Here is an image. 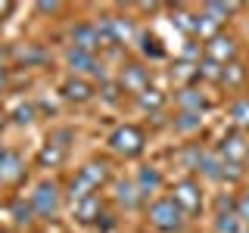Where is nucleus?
<instances>
[{
	"label": "nucleus",
	"instance_id": "nucleus-1",
	"mask_svg": "<svg viewBox=\"0 0 249 233\" xmlns=\"http://www.w3.org/2000/svg\"><path fill=\"white\" fill-rule=\"evenodd\" d=\"M106 181H109V165L103 159L84 162V165L75 171V177L69 181V199H72V205L81 202V199H88V196H97V190Z\"/></svg>",
	"mask_w": 249,
	"mask_h": 233
},
{
	"label": "nucleus",
	"instance_id": "nucleus-2",
	"mask_svg": "<svg viewBox=\"0 0 249 233\" xmlns=\"http://www.w3.org/2000/svg\"><path fill=\"white\" fill-rule=\"evenodd\" d=\"M146 221H150V227L159 230V233H181L187 215L181 212V205H178L171 196H159V199L150 202V208H146Z\"/></svg>",
	"mask_w": 249,
	"mask_h": 233
},
{
	"label": "nucleus",
	"instance_id": "nucleus-3",
	"mask_svg": "<svg viewBox=\"0 0 249 233\" xmlns=\"http://www.w3.org/2000/svg\"><path fill=\"white\" fill-rule=\"evenodd\" d=\"M28 202H31V212H35V217L50 221V217H56L59 208H62V186L53 181V177H44V181L35 183Z\"/></svg>",
	"mask_w": 249,
	"mask_h": 233
},
{
	"label": "nucleus",
	"instance_id": "nucleus-4",
	"mask_svg": "<svg viewBox=\"0 0 249 233\" xmlns=\"http://www.w3.org/2000/svg\"><path fill=\"white\" fill-rule=\"evenodd\" d=\"M109 150L122 159H140L146 150V134L137 128V124H119V128L109 134Z\"/></svg>",
	"mask_w": 249,
	"mask_h": 233
},
{
	"label": "nucleus",
	"instance_id": "nucleus-5",
	"mask_svg": "<svg viewBox=\"0 0 249 233\" xmlns=\"http://www.w3.org/2000/svg\"><path fill=\"white\" fill-rule=\"evenodd\" d=\"M66 66H69V72L78 75V78L90 75V78H100V81L106 84V68H103V62L97 59V53H90V50L69 47V50H66Z\"/></svg>",
	"mask_w": 249,
	"mask_h": 233
},
{
	"label": "nucleus",
	"instance_id": "nucleus-6",
	"mask_svg": "<svg viewBox=\"0 0 249 233\" xmlns=\"http://www.w3.org/2000/svg\"><path fill=\"white\" fill-rule=\"evenodd\" d=\"M97 34H100V47H119L131 41L134 25H131V19H122V16H103L97 22Z\"/></svg>",
	"mask_w": 249,
	"mask_h": 233
},
{
	"label": "nucleus",
	"instance_id": "nucleus-7",
	"mask_svg": "<svg viewBox=\"0 0 249 233\" xmlns=\"http://www.w3.org/2000/svg\"><path fill=\"white\" fill-rule=\"evenodd\" d=\"M171 199L181 205V212L187 217L199 215L202 212V186H199V181H193V177H181V181L171 186Z\"/></svg>",
	"mask_w": 249,
	"mask_h": 233
},
{
	"label": "nucleus",
	"instance_id": "nucleus-8",
	"mask_svg": "<svg viewBox=\"0 0 249 233\" xmlns=\"http://www.w3.org/2000/svg\"><path fill=\"white\" fill-rule=\"evenodd\" d=\"M243 227L246 224L237 215V199L221 196L218 199V208H215V217H212V233H240Z\"/></svg>",
	"mask_w": 249,
	"mask_h": 233
},
{
	"label": "nucleus",
	"instance_id": "nucleus-9",
	"mask_svg": "<svg viewBox=\"0 0 249 233\" xmlns=\"http://www.w3.org/2000/svg\"><path fill=\"white\" fill-rule=\"evenodd\" d=\"M218 155H221L224 162H233V165H243V162L249 159V140H246V134L243 131H228L221 140H218V150H215Z\"/></svg>",
	"mask_w": 249,
	"mask_h": 233
},
{
	"label": "nucleus",
	"instance_id": "nucleus-10",
	"mask_svg": "<svg viewBox=\"0 0 249 233\" xmlns=\"http://www.w3.org/2000/svg\"><path fill=\"white\" fill-rule=\"evenodd\" d=\"M202 56L218 62V66H231L233 56H237V41H233L231 34H221V31H218L215 37H209V41H206V47H202Z\"/></svg>",
	"mask_w": 249,
	"mask_h": 233
},
{
	"label": "nucleus",
	"instance_id": "nucleus-11",
	"mask_svg": "<svg viewBox=\"0 0 249 233\" xmlns=\"http://www.w3.org/2000/svg\"><path fill=\"white\" fill-rule=\"evenodd\" d=\"M119 87L122 90H128V93H143L146 87H150V68L146 66H140V62H131V66H124L122 68V75H119Z\"/></svg>",
	"mask_w": 249,
	"mask_h": 233
},
{
	"label": "nucleus",
	"instance_id": "nucleus-12",
	"mask_svg": "<svg viewBox=\"0 0 249 233\" xmlns=\"http://www.w3.org/2000/svg\"><path fill=\"white\" fill-rule=\"evenodd\" d=\"M25 177V159H22L16 150H3L0 152V183L13 186Z\"/></svg>",
	"mask_w": 249,
	"mask_h": 233
},
{
	"label": "nucleus",
	"instance_id": "nucleus-13",
	"mask_svg": "<svg viewBox=\"0 0 249 233\" xmlns=\"http://www.w3.org/2000/svg\"><path fill=\"white\" fill-rule=\"evenodd\" d=\"M69 47H78V50H90L97 53L100 47V34H97V22H78V25H72V31H69Z\"/></svg>",
	"mask_w": 249,
	"mask_h": 233
},
{
	"label": "nucleus",
	"instance_id": "nucleus-14",
	"mask_svg": "<svg viewBox=\"0 0 249 233\" xmlns=\"http://www.w3.org/2000/svg\"><path fill=\"white\" fill-rule=\"evenodd\" d=\"M134 186H137V193L143 199L156 196V193L162 190V171L156 168V165H140L137 174H134Z\"/></svg>",
	"mask_w": 249,
	"mask_h": 233
},
{
	"label": "nucleus",
	"instance_id": "nucleus-15",
	"mask_svg": "<svg viewBox=\"0 0 249 233\" xmlns=\"http://www.w3.org/2000/svg\"><path fill=\"white\" fill-rule=\"evenodd\" d=\"M59 93H62V100H69V103H88V100L93 97V84L88 81V78L72 75V78H66V81H62Z\"/></svg>",
	"mask_w": 249,
	"mask_h": 233
},
{
	"label": "nucleus",
	"instance_id": "nucleus-16",
	"mask_svg": "<svg viewBox=\"0 0 249 233\" xmlns=\"http://www.w3.org/2000/svg\"><path fill=\"white\" fill-rule=\"evenodd\" d=\"M112 199L119 202V205L124 208V212H134V208L140 205V202H143V196H140L137 193V186H134V181H115L112 183Z\"/></svg>",
	"mask_w": 249,
	"mask_h": 233
},
{
	"label": "nucleus",
	"instance_id": "nucleus-17",
	"mask_svg": "<svg viewBox=\"0 0 249 233\" xmlns=\"http://www.w3.org/2000/svg\"><path fill=\"white\" fill-rule=\"evenodd\" d=\"M224 165H228V162H224L218 152H206V155H202V162H199V168H196V174H202L206 181L221 183L224 181Z\"/></svg>",
	"mask_w": 249,
	"mask_h": 233
},
{
	"label": "nucleus",
	"instance_id": "nucleus-18",
	"mask_svg": "<svg viewBox=\"0 0 249 233\" xmlns=\"http://www.w3.org/2000/svg\"><path fill=\"white\" fill-rule=\"evenodd\" d=\"M66 155H69L66 146L50 143V140H47V143H44V150L37 152V165H41V168H59L62 162H66Z\"/></svg>",
	"mask_w": 249,
	"mask_h": 233
},
{
	"label": "nucleus",
	"instance_id": "nucleus-19",
	"mask_svg": "<svg viewBox=\"0 0 249 233\" xmlns=\"http://www.w3.org/2000/svg\"><path fill=\"white\" fill-rule=\"evenodd\" d=\"M100 212H103V202H100V196H88L81 202H75V217L78 224H93L100 217Z\"/></svg>",
	"mask_w": 249,
	"mask_h": 233
},
{
	"label": "nucleus",
	"instance_id": "nucleus-20",
	"mask_svg": "<svg viewBox=\"0 0 249 233\" xmlns=\"http://www.w3.org/2000/svg\"><path fill=\"white\" fill-rule=\"evenodd\" d=\"M178 106H181V112H202L206 109V97L196 90V87H181L175 93Z\"/></svg>",
	"mask_w": 249,
	"mask_h": 233
},
{
	"label": "nucleus",
	"instance_id": "nucleus-21",
	"mask_svg": "<svg viewBox=\"0 0 249 233\" xmlns=\"http://www.w3.org/2000/svg\"><path fill=\"white\" fill-rule=\"evenodd\" d=\"M228 115H231V121H233L237 131H249V97L233 100L231 109H228Z\"/></svg>",
	"mask_w": 249,
	"mask_h": 233
},
{
	"label": "nucleus",
	"instance_id": "nucleus-22",
	"mask_svg": "<svg viewBox=\"0 0 249 233\" xmlns=\"http://www.w3.org/2000/svg\"><path fill=\"white\" fill-rule=\"evenodd\" d=\"M237 10H240V3H215V0L202 3V13H206L212 22H218V25H224V19H231Z\"/></svg>",
	"mask_w": 249,
	"mask_h": 233
},
{
	"label": "nucleus",
	"instance_id": "nucleus-23",
	"mask_svg": "<svg viewBox=\"0 0 249 233\" xmlns=\"http://www.w3.org/2000/svg\"><path fill=\"white\" fill-rule=\"evenodd\" d=\"M137 106L143 109V112H159L162 106H165V93L162 90H156V87H146L143 93H137Z\"/></svg>",
	"mask_w": 249,
	"mask_h": 233
},
{
	"label": "nucleus",
	"instance_id": "nucleus-24",
	"mask_svg": "<svg viewBox=\"0 0 249 233\" xmlns=\"http://www.w3.org/2000/svg\"><path fill=\"white\" fill-rule=\"evenodd\" d=\"M171 78L175 81H181L184 87H190V81H199V62H175V68H171Z\"/></svg>",
	"mask_w": 249,
	"mask_h": 233
},
{
	"label": "nucleus",
	"instance_id": "nucleus-25",
	"mask_svg": "<svg viewBox=\"0 0 249 233\" xmlns=\"http://www.w3.org/2000/svg\"><path fill=\"white\" fill-rule=\"evenodd\" d=\"M137 41H140V56H146V59H162V56H165V47L159 44L156 34H146V31H143Z\"/></svg>",
	"mask_w": 249,
	"mask_h": 233
},
{
	"label": "nucleus",
	"instance_id": "nucleus-26",
	"mask_svg": "<svg viewBox=\"0 0 249 233\" xmlns=\"http://www.w3.org/2000/svg\"><path fill=\"white\" fill-rule=\"evenodd\" d=\"M199 128H202V112H178V118H175L178 134H193Z\"/></svg>",
	"mask_w": 249,
	"mask_h": 233
},
{
	"label": "nucleus",
	"instance_id": "nucleus-27",
	"mask_svg": "<svg viewBox=\"0 0 249 233\" xmlns=\"http://www.w3.org/2000/svg\"><path fill=\"white\" fill-rule=\"evenodd\" d=\"M202 155H206V150H202L199 143H190L187 150H181L178 162H181V168H187V171H196V168H199V162H202Z\"/></svg>",
	"mask_w": 249,
	"mask_h": 233
},
{
	"label": "nucleus",
	"instance_id": "nucleus-28",
	"mask_svg": "<svg viewBox=\"0 0 249 233\" xmlns=\"http://www.w3.org/2000/svg\"><path fill=\"white\" fill-rule=\"evenodd\" d=\"M243 78H246V68L240 66V62H231V66H224V72H221V81H218V84H224V87L237 90L240 84H243Z\"/></svg>",
	"mask_w": 249,
	"mask_h": 233
},
{
	"label": "nucleus",
	"instance_id": "nucleus-29",
	"mask_svg": "<svg viewBox=\"0 0 249 233\" xmlns=\"http://www.w3.org/2000/svg\"><path fill=\"white\" fill-rule=\"evenodd\" d=\"M171 22L184 31V34H196V13H184V10H175L171 13Z\"/></svg>",
	"mask_w": 249,
	"mask_h": 233
},
{
	"label": "nucleus",
	"instance_id": "nucleus-30",
	"mask_svg": "<svg viewBox=\"0 0 249 233\" xmlns=\"http://www.w3.org/2000/svg\"><path fill=\"white\" fill-rule=\"evenodd\" d=\"M16 59L25 62V68H28V66H35V62H44V59H47V53L41 50V47L28 44V47H22V50H16Z\"/></svg>",
	"mask_w": 249,
	"mask_h": 233
},
{
	"label": "nucleus",
	"instance_id": "nucleus-31",
	"mask_svg": "<svg viewBox=\"0 0 249 233\" xmlns=\"http://www.w3.org/2000/svg\"><path fill=\"white\" fill-rule=\"evenodd\" d=\"M31 217H35V212H31V202L16 199L13 202V221L19 224V227H25V224H31Z\"/></svg>",
	"mask_w": 249,
	"mask_h": 233
},
{
	"label": "nucleus",
	"instance_id": "nucleus-32",
	"mask_svg": "<svg viewBox=\"0 0 249 233\" xmlns=\"http://www.w3.org/2000/svg\"><path fill=\"white\" fill-rule=\"evenodd\" d=\"M221 72H224V66H218V62L206 59V56L199 59V78H206V81H221Z\"/></svg>",
	"mask_w": 249,
	"mask_h": 233
},
{
	"label": "nucleus",
	"instance_id": "nucleus-33",
	"mask_svg": "<svg viewBox=\"0 0 249 233\" xmlns=\"http://www.w3.org/2000/svg\"><path fill=\"white\" fill-rule=\"evenodd\" d=\"M31 118H35V106H31V103L16 106V112H13V121L16 124H31Z\"/></svg>",
	"mask_w": 249,
	"mask_h": 233
},
{
	"label": "nucleus",
	"instance_id": "nucleus-34",
	"mask_svg": "<svg viewBox=\"0 0 249 233\" xmlns=\"http://www.w3.org/2000/svg\"><path fill=\"white\" fill-rule=\"evenodd\" d=\"M237 215H240V221H243V224H249V190L237 196Z\"/></svg>",
	"mask_w": 249,
	"mask_h": 233
},
{
	"label": "nucleus",
	"instance_id": "nucleus-35",
	"mask_svg": "<svg viewBox=\"0 0 249 233\" xmlns=\"http://www.w3.org/2000/svg\"><path fill=\"white\" fill-rule=\"evenodd\" d=\"M6 78H10V68L3 66V59H0V93H3V87H6Z\"/></svg>",
	"mask_w": 249,
	"mask_h": 233
},
{
	"label": "nucleus",
	"instance_id": "nucleus-36",
	"mask_svg": "<svg viewBox=\"0 0 249 233\" xmlns=\"http://www.w3.org/2000/svg\"><path fill=\"white\" fill-rule=\"evenodd\" d=\"M37 13H59V3H37Z\"/></svg>",
	"mask_w": 249,
	"mask_h": 233
},
{
	"label": "nucleus",
	"instance_id": "nucleus-37",
	"mask_svg": "<svg viewBox=\"0 0 249 233\" xmlns=\"http://www.w3.org/2000/svg\"><path fill=\"white\" fill-rule=\"evenodd\" d=\"M13 13V3H0V16H10Z\"/></svg>",
	"mask_w": 249,
	"mask_h": 233
},
{
	"label": "nucleus",
	"instance_id": "nucleus-38",
	"mask_svg": "<svg viewBox=\"0 0 249 233\" xmlns=\"http://www.w3.org/2000/svg\"><path fill=\"white\" fill-rule=\"evenodd\" d=\"M3 121H6V112H3V109H0V128H3Z\"/></svg>",
	"mask_w": 249,
	"mask_h": 233
},
{
	"label": "nucleus",
	"instance_id": "nucleus-39",
	"mask_svg": "<svg viewBox=\"0 0 249 233\" xmlns=\"http://www.w3.org/2000/svg\"><path fill=\"white\" fill-rule=\"evenodd\" d=\"M240 233H249V224H246V227H243V230H240Z\"/></svg>",
	"mask_w": 249,
	"mask_h": 233
},
{
	"label": "nucleus",
	"instance_id": "nucleus-40",
	"mask_svg": "<svg viewBox=\"0 0 249 233\" xmlns=\"http://www.w3.org/2000/svg\"><path fill=\"white\" fill-rule=\"evenodd\" d=\"M0 152H3V143H0Z\"/></svg>",
	"mask_w": 249,
	"mask_h": 233
}]
</instances>
